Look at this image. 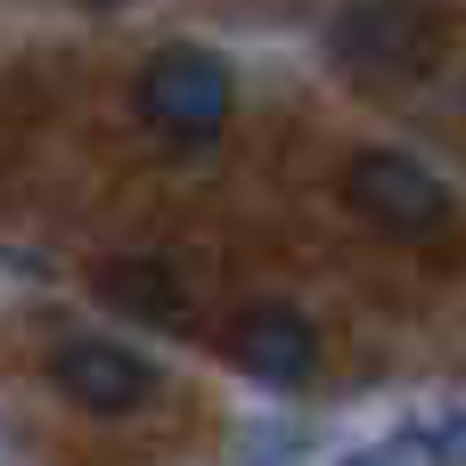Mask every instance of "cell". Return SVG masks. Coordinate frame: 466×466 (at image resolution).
I'll return each mask as SVG.
<instances>
[{
	"label": "cell",
	"mask_w": 466,
	"mask_h": 466,
	"mask_svg": "<svg viewBox=\"0 0 466 466\" xmlns=\"http://www.w3.org/2000/svg\"><path fill=\"white\" fill-rule=\"evenodd\" d=\"M131 106H139V123H156L164 139H188V147H205V139L229 123V106H238V82H229V66H221L213 49H197V41H172V49H156V57L139 66V82H131Z\"/></svg>",
	"instance_id": "obj_1"
},
{
	"label": "cell",
	"mask_w": 466,
	"mask_h": 466,
	"mask_svg": "<svg viewBox=\"0 0 466 466\" xmlns=\"http://www.w3.org/2000/svg\"><path fill=\"white\" fill-rule=\"evenodd\" d=\"M344 188H352V213L377 221L385 238H434V229H451L442 172L418 164V156H401V147H360L352 172H344Z\"/></svg>",
	"instance_id": "obj_2"
},
{
	"label": "cell",
	"mask_w": 466,
	"mask_h": 466,
	"mask_svg": "<svg viewBox=\"0 0 466 466\" xmlns=\"http://www.w3.org/2000/svg\"><path fill=\"white\" fill-rule=\"evenodd\" d=\"M49 385L74 401V410H98V418H131V410H147L156 401V360L147 352H131V344H115V336H74V344H57L49 352Z\"/></svg>",
	"instance_id": "obj_3"
},
{
	"label": "cell",
	"mask_w": 466,
	"mask_h": 466,
	"mask_svg": "<svg viewBox=\"0 0 466 466\" xmlns=\"http://www.w3.org/2000/svg\"><path fill=\"white\" fill-rule=\"evenodd\" d=\"M328 49L360 82H401V74L434 66V16L426 8H344L328 25Z\"/></svg>",
	"instance_id": "obj_4"
},
{
	"label": "cell",
	"mask_w": 466,
	"mask_h": 466,
	"mask_svg": "<svg viewBox=\"0 0 466 466\" xmlns=\"http://www.w3.org/2000/svg\"><path fill=\"white\" fill-rule=\"evenodd\" d=\"M229 360L262 385H311L319 377V328L295 303H254L229 328Z\"/></svg>",
	"instance_id": "obj_5"
},
{
	"label": "cell",
	"mask_w": 466,
	"mask_h": 466,
	"mask_svg": "<svg viewBox=\"0 0 466 466\" xmlns=\"http://www.w3.org/2000/svg\"><path fill=\"white\" fill-rule=\"evenodd\" d=\"M98 303H115L123 319H147V328L188 319V287H180V270H172L164 254H123V262H106V270H98Z\"/></svg>",
	"instance_id": "obj_6"
},
{
	"label": "cell",
	"mask_w": 466,
	"mask_h": 466,
	"mask_svg": "<svg viewBox=\"0 0 466 466\" xmlns=\"http://www.w3.org/2000/svg\"><path fill=\"white\" fill-rule=\"evenodd\" d=\"M401 442L418 451L426 466H466V401H451V410H426V418H410L401 426Z\"/></svg>",
	"instance_id": "obj_7"
},
{
	"label": "cell",
	"mask_w": 466,
	"mask_h": 466,
	"mask_svg": "<svg viewBox=\"0 0 466 466\" xmlns=\"http://www.w3.org/2000/svg\"><path fill=\"white\" fill-rule=\"evenodd\" d=\"M344 466H426V459H418V451H410V442L393 434V442H369V451H352Z\"/></svg>",
	"instance_id": "obj_8"
}]
</instances>
